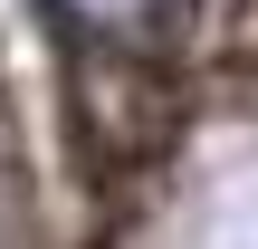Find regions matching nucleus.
<instances>
[{"mask_svg":"<svg viewBox=\"0 0 258 249\" xmlns=\"http://www.w3.org/2000/svg\"><path fill=\"white\" fill-rule=\"evenodd\" d=\"M0 249H67V202L38 192L19 106H10V67H0Z\"/></svg>","mask_w":258,"mask_h":249,"instance_id":"f257e3e1","label":"nucleus"}]
</instances>
